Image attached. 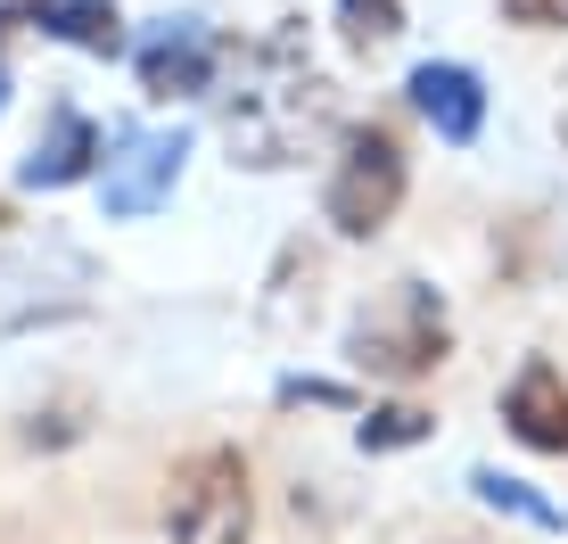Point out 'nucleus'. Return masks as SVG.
Returning a JSON list of instances; mask_svg holds the SVG:
<instances>
[{
	"mask_svg": "<svg viewBox=\"0 0 568 544\" xmlns=\"http://www.w3.org/2000/svg\"><path fill=\"white\" fill-rule=\"evenodd\" d=\"M26 33L67 42V50H83V58H124L132 50L124 9H115V0H26Z\"/></svg>",
	"mask_w": 568,
	"mask_h": 544,
	"instance_id": "nucleus-10",
	"label": "nucleus"
},
{
	"mask_svg": "<svg viewBox=\"0 0 568 544\" xmlns=\"http://www.w3.org/2000/svg\"><path fill=\"white\" fill-rule=\"evenodd\" d=\"M329 26H338V50L371 58V50H387V42L404 33V0H338V9H329Z\"/></svg>",
	"mask_w": 568,
	"mask_h": 544,
	"instance_id": "nucleus-14",
	"label": "nucleus"
},
{
	"mask_svg": "<svg viewBox=\"0 0 568 544\" xmlns=\"http://www.w3.org/2000/svg\"><path fill=\"white\" fill-rule=\"evenodd\" d=\"M100 158H108V132L91 124L83 108L58 100L42 141L26 149V165H17V190H74V182H100Z\"/></svg>",
	"mask_w": 568,
	"mask_h": 544,
	"instance_id": "nucleus-8",
	"label": "nucleus"
},
{
	"mask_svg": "<svg viewBox=\"0 0 568 544\" xmlns=\"http://www.w3.org/2000/svg\"><path fill=\"white\" fill-rule=\"evenodd\" d=\"M272 404H281V413H355V387L322 380V372H288L281 387H272Z\"/></svg>",
	"mask_w": 568,
	"mask_h": 544,
	"instance_id": "nucleus-16",
	"label": "nucleus"
},
{
	"mask_svg": "<svg viewBox=\"0 0 568 544\" xmlns=\"http://www.w3.org/2000/svg\"><path fill=\"white\" fill-rule=\"evenodd\" d=\"M91 421H83V404H50V413H33L26 421V445H42V454H58V445H74Z\"/></svg>",
	"mask_w": 568,
	"mask_h": 544,
	"instance_id": "nucleus-17",
	"label": "nucleus"
},
{
	"mask_svg": "<svg viewBox=\"0 0 568 544\" xmlns=\"http://www.w3.org/2000/svg\"><path fill=\"white\" fill-rule=\"evenodd\" d=\"M503 430L527 454H568V372L552 355H527L511 372V387H503Z\"/></svg>",
	"mask_w": 568,
	"mask_h": 544,
	"instance_id": "nucleus-9",
	"label": "nucleus"
},
{
	"mask_svg": "<svg viewBox=\"0 0 568 544\" xmlns=\"http://www.w3.org/2000/svg\"><path fill=\"white\" fill-rule=\"evenodd\" d=\"M223 67H231V33H214L206 17H156L141 42H132V74H141V91L156 108L206 100L223 83Z\"/></svg>",
	"mask_w": 568,
	"mask_h": 544,
	"instance_id": "nucleus-6",
	"label": "nucleus"
},
{
	"mask_svg": "<svg viewBox=\"0 0 568 544\" xmlns=\"http://www.w3.org/2000/svg\"><path fill=\"white\" fill-rule=\"evenodd\" d=\"M404 190H413V158H404L396 132H387L379 115H371V124H346L338 132V165H329V182H322L329 240H346V248L379 240V231L404 215Z\"/></svg>",
	"mask_w": 568,
	"mask_h": 544,
	"instance_id": "nucleus-3",
	"label": "nucleus"
},
{
	"mask_svg": "<svg viewBox=\"0 0 568 544\" xmlns=\"http://www.w3.org/2000/svg\"><path fill=\"white\" fill-rule=\"evenodd\" d=\"M182 165H190V132L182 124H173V132H141V124L108 132V158H100V206H108V223L156 215V206L182 190Z\"/></svg>",
	"mask_w": 568,
	"mask_h": 544,
	"instance_id": "nucleus-5",
	"label": "nucleus"
},
{
	"mask_svg": "<svg viewBox=\"0 0 568 544\" xmlns=\"http://www.w3.org/2000/svg\"><path fill=\"white\" fill-rule=\"evenodd\" d=\"M338 83L313 67L305 17H281L256 42H231V91H223V141L231 165L288 173L322 141H338Z\"/></svg>",
	"mask_w": 568,
	"mask_h": 544,
	"instance_id": "nucleus-1",
	"label": "nucleus"
},
{
	"mask_svg": "<svg viewBox=\"0 0 568 544\" xmlns=\"http://www.w3.org/2000/svg\"><path fill=\"white\" fill-rule=\"evenodd\" d=\"M9 33H26V0H0V42Z\"/></svg>",
	"mask_w": 568,
	"mask_h": 544,
	"instance_id": "nucleus-19",
	"label": "nucleus"
},
{
	"mask_svg": "<svg viewBox=\"0 0 568 544\" xmlns=\"http://www.w3.org/2000/svg\"><path fill=\"white\" fill-rule=\"evenodd\" d=\"M437 437V413L413 396H387V404H371V413L355 421V445L363 454H413V445Z\"/></svg>",
	"mask_w": 568,
	"mask_h": 544,
	"instance_id": "nucleus-12",
	"label": "nucleus"
},
{
	"mask_svg": "<svg viewBox=\"0 0 568 544\" xmlns=\"http://www.w3.org/2000/svg\"><path fill=\"white\" fill-rule=\"evenodd\" d=\"M165 536L173 544H247L256 536V471L240 445H199L165 478Z\"/></svg>",
	"mask_w": 568,
	"mask_h": 544,
	"instance_id": "nucleus-4",
	"label": "nucleus"
},
{
	"mask_svg": "<svg viewBox=\"0 0 568 544\" xmlns=\"http://www.w3.org/2000/svg\"><path fill=\"white\" fill-rule=\"evenodd\" d=\"M404 100H413V115L445 149H469L486 132V83H478V67H462V58H420V67L404 74Z\"/></svg>",
	"mask_w": 568,
	"mask_h": 544,
	"instance_id": "nucleus-7",
	"label": "nucleus"
},
{
	"mask_svg": "<svg viewBox=\"0 0 568 544\" xmlns=\"http://www.w3.org/2000/svg\"><path fill=\"white\" fill-rule=\"evenodd\" d=\"M560 141H568V108H560Z\"/></svg>",
	"mask_w": 568,
	"mask_h": 544,
	"instance_id": "nucleus-21",
	"label": "nucleus"
},
{
	"mask_svg": "<svg viewBox=\"0 0 568 544\" xmlns=\"http://www.w3.org/2000/svg\"><path fill=\"white\" fill-rule=\"evenodd\" d=\"M0 115H9V67H0Z\"/></svg>",
	"mask_w": 568,
	"mask_h": 544,
	"instance_id": "nucleus-20",
	"label": "nucleus"
},
{
	"mask_svg": "<svg viewBox=\"0 0 568 544\" xmlns=\"http://www.w3.org/2000/svg\"><path fill=\"white\" fill-rule=\"evenodd\" d=\"M462 487L478 495L486 512L519 520V528H536V536H568V512H560V503H552V495H536V487H527V478H511V471H495V462H478Z\"/></svg>",
	"mask_w": 568,
	"mask_h": 544,
	"instance_id": "nucleus-11",
	"label": "nucleus"
},
{
	"mask_svg": "<svg viewBox=\"0 0 568 544\" xmlns=\"http://www.w3.org/2000/svg\"><path fill=\"white\" fill-rule=\"evenodd\" d=\"M445 355H454V305H445V289L413 281V272L387 281L379 298H363L355 322H346V372H363L379 387H413Z\"/></svg>",
	"mask_w": 568,
	"mask_h": 544,
	"instance_id": "nucleus-2",
	"label": "nucleus"
},
{
	"mask_svg": "<svg viewBox=\"0 0 568 544\" xmlns=\"http://www.w3.org/2000/svg\"><path fill=\"white\" fill-rule=\"evenodd\" d=\"M544 248H552V240H544V223H536V215H519V223H495V272H503L511 289H536V272H544Z\"/></svg>",
	"mask_w": 568,
	"mask_h": 544,
	"instance_id": "nucleus-15",
	"label": "nucleus"
},
{
	"mask_svg": "<svg viewBox=\"0 0 568 544\" xmlns=\"http://www.w3.org/2000/svg\"><path fill=\"white\" fill-rule=\"evenodd\" d=\"M503 17L527 33H568V0H503Z\"/></svg>",
	"mask_w": 568,
	"mask_h": 544,
	"instance_id": "nucleus-18",
	"label": "nucleus"
},
{
	"mask_svg": "<svg viewBox=\"0 0 568 544\" xmlns=\"http://www.w3.org/2000/svg\"><path fill=\"white\" fill-rule=\"evenodd\" d=\"M313 289H322V256H313V248H288V256L272 264L264 322H272V330H297V322H313Z\"/></svg>",
	"mask_w": 568,
	"mask_h": 544,
	"instance_id": "nucleus-13",
	"label": "nucleus"
},
{
	"mask_svg": "<svg viewBox=\"0 0 568 544\" xmlns=\"http://www.w3.org/2000/svg\"><path fill=\"white\" fill-rule=\"evenodd\" d=\"M445 544H469V536H445Z\"/></svg>",
	"mask_w": 568,
	"mask_h": 544,
	"instance_id": "nucleus-22",
	"label": "nucleus"
}]
</instances>
